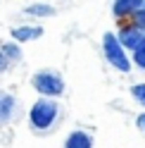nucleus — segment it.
Here are the masks:
<instances>
[{"instance_id":"11","label":"nucleus","mask_w":145,"mask_h":148,"mask_svg":"<svg viewBox=\"0 0 145 148\" xmlns=\"http://www.w3.org/2000/svg\"><path fill=\"white\" fill-rule=\"evenodd\" d=\"M131 96H133V100H136L138 105L145 108V81H140V84H133V86H131Z\"/></svg>"},{"instance_id":"14","label":"nucleus","mask_w":145,"mask_h":148,"mask_svg":"<svg viewBox=\"0 0 145 148\" xmlns=\"http://www.w3.org/2000/svg\"><path fill=\"white\" fill-rule=\"evenodd\" d=\"M131 22H133V24H138L140 29H145V7H140L138 12H133V14H131Z\"/></svg>"},{"instance_id":"13","label":"nucleus","mask_w":145,"mask_h":148,"mask_svg":"<svg viewBox=\"0 0 145 148\" xmlns=\"http://www.w3.org/2000/svg\"><path fill=\"white\" fill-rule=\"evenodd\" d=\"M12 64H14V62L7 58V53L3 50V45H0V74H3V72H7V69L12 67Z\"/></svg>"},{"instance_id":"6","label":"nucleus","mask_w":145,"mask_h":148,"mask_svg":"<svg viewBox=\"0 0 145 148\" xmlns=\"http://www.w3.org/2000/svg\"><path fill=\"white\" fill-rule=\"evenodd\" d=\"M17 110H19L17 96L7 93V91H0V124H10L17 117Z\"/></svg>"},{"instance_id":"15","label":"nucleus","mask_w":145,"mask_h":148,"mask_svg":"<svg viewBox=\"0 0 145 148\" xmlns=\"http://www.w3.org/2000/svg\"><path fill=\"white\" fill-rule=\"evenodd\" d=\"M136 127H138V129H140V132L145 134V112H140L138 117H136Z\"/></svg>"},{"instance_id":"10","label":"nucleus","mask_w":145,"mask_h":148,"mask_svg":"<svg viewBox=\"0 0 145 148\" xmlns=\"http://www.w3.org/2000/svg\"><path fill=\"white\" fill-rule=\"evenodd\" d=\"M3 50L7 53V58H10L12 62H19V60H22V43H17V41L3 43Z\"/></svg>"},{"instance_id":"12","label":"nucleus","mask_w":145,"mask_h":148,"mask_svg":"<svg viewBox=\"0 0 145 148\" xmlns=\"http://www.w3.org/2000/svg\"><path fill=\"white\" fill-rule=\"evenodd\" d=\"M136 67H140V69H145V43L140 45L138 50H133V60H131Z\"/></svg>"},{"instance_id":"7","label":"nucleus","mask_w":145,"mask_h":148,"mask_svg":"<svg viewBox=\"0 0 145 148\" xmlns=\"http://www.w3.org/2000/svg\"><path fill=\"white\" fill-rule=\"evenodd\" d=\"M140 7H145V0H114L112 12L117 19H124V17H131L133 12H138Z\"/></svg>"},{"instance_id":"5","label":"nucleus","mask_w":145,"mask_h":148,"mask_svg":"<svg viewBox=\"0 0 145 148\" xmlns=\"http://www.w3.org/2000/svg\"><path fill=\"white\" fill-rule=\"evenodd\" d=\"M10 36H12V41H17V43H31V41H38L41 36H43V26H38V24L12 26Z\"/></svg>"},{"instance_id":"2","label":"nucleus","mask_w":145,"mask_h":148,"mask_svg":"<svg viewBox=\"0 0 145 148\" xmlns=\"http://www.w3.org/2000/svg\"><path fill=\"white\" fill-rule=\"evenodd\" d=\"M31 86L38 96H45V98H60L64 96V77L57 72V69H38L31 77Z\"/></svg>"},{"instance_id":"4","label":"nucleus","mask_w":145,"mask_h":148,"mask_svg":"<svg viewBox=\"0 0 145 148\" xmlns=\"http://www.w3.org/2000/svg\"><path fill=\"white\" fill-rule=\"evenodd\" d=\"M117 38H119V43L124 45L126 50H138L140 45L145 43V29H140L138 24H121L119 31H117Z\"/></svg>"},{"instance_id":"9","label":"nucleus","mask_w":145,"mask_h":148,"mask_svg":"<svg viewBox=\"0 0 145 148\" xmlns=\"http://www.w3.org/2000/svg\"><path fill=\"white\" fill-rule=\"evenodd\" d=\"M24 14L26 17H38V19H45V17H52L55 14V7L48 5V3H33L29 7H24Z\"/></svg>"},{"instance_id":"3","label":"nucleus","mask_w":145,"mask_h":148,"mask_svg":"<svg viewBox=\"0 0 145 148\" xmlns=\"http://www.w3.org/2000/svg\"><path fill=\"white\" fill-rule=\"evenodd\" d=\"M102 55H105V60L112 64L114 69H119V72H131L133 67V62L131 58L126 55V48L119 43V38H117V34L114 31H107L102 36Z\"/></svg>"},{"instance_id":"1","label":"nucleus","mask_w":145,"mask_h":148,"mask_svg":"<svg viewBox=\"0 0 145 148\" xmlns=\"http://www.w3.org/2000/svg\"><path fill=\"white\" fill-rule=\"evenodd\" d=\"M60 117H62V105L55 98L41 96L29 108V127H31L33 134H50L57 127Z\"/></svg>"},{"instance_id":"8","label":"nucleus","mask_w":145,"mask_h":148,"mask_svg":"<svg viewBox=\"0 0 145 148\" xmlns=\"http://www.w3.org/2000/svg\"><path fill=\"white\" fill-rule=\"evenodd\" d=\"M64 148H93V134L76 129L64 138Z\"/></svg>"}]
</instances>
